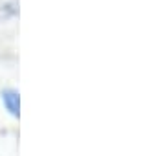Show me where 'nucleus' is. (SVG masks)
<instances>
[{
    "mask_svg": "<svg viewBox=\"0 0 151 156\" xmlns=\"http://www.w3.org/2000/svg\"><path fill=\"white\" fill-rule=\"evenodd\" d=\"M2 99L8 107V110L13 114V116H19V96L13 92V90H6L2 94Z\"/></svg>",
    "mask_w": 151,
    "mask_h": 156,
    "instance_id": "obj_1",
    "label": "nucleus"
}]
</instances>
